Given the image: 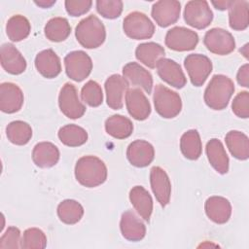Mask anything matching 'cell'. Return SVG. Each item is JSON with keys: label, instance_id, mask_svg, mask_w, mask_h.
Instances as JSON below:
<instances>
[{"label": "cell", "instance_id": "3", "mask_svg": "<svg viewBox=\"0 0 249 249\" xmlns=\"http://www.w3.org/2000/svg\"><path fill=\"white\" fill-rule=\"evenodd\" d=\"M77 41L86 49L100 47L106 38V30L102 21L94 15L83 18L75 29Z\"/></svg>", "mask_w": 249, "mask_h": 249}, {"label": "cell", "instance_id": "7", "mask_svg": "<svg viewBox=\"0 0 249 249\" xmlns=\"http://www.w3.org/2000/svg\"><path fill=\"white\" fill-rule=\"evenodd\" d=\"M64 65L67 76L76 82L85 80L92 70L91 58L83 51L67 53L64 57Z\"/></svg>", "mask_w": 249, "mask_h": 249}, {"label": "cell", "instance_id": "20", "mask_svg": "<svg viewBox=\"0 0 249 249\" xmlns=\"http://www.w3.org/2000/svg\"><path fill=\"white\" fill-rule=\"evenodd\" d=\"M120 229L123 236L129 241H140L146 234V227L144 223L131 210L122 214Z\"/></svg>", "mask_w": 249, "mask_h": 249}, {"label": "cell", "instance_id": "28", "mask_svg": "<svg viewBox=\"0 0 249 249\" xmlns=\"http://www.w3.org/2000/svg\"><path fill=\"white\" fill-rule=\"evenodd\" d=\"M225 141L229 151L235 159L245 160L249 158V139L246 134L238 130H231L227 133Z\"/></svg>", "mask_w": 249, "mask_h": 249}, {"label": "cell", "instance_id": "17", "mask_svg": "<svg viewBox=\"0 0 249 249\" xmlns=\"http://www.w3.org/2000/svg\"><path fill=\"white\" fill-rule=\"evenodd\" d=\"M23 99L22 90L16 84L2 83L0 85V109L2 112L13 114L19 111Z\"/></svg>", "mask_w": 249, "mask_h": 249}, {"label": "cell", "instance_id": "27", "mask_svg": "<svg viewBox=\"0 0 249 249\" xmlns=\"http://www.w3.org/2000/svg\"><path fill=\"white\" fill-rule=\"evenodd\" d=\"M165 51L163 47L155 42L142 43L135 50L136 58L149 68H155L160 59L163 58Z\"/></svg>", "mask_w": 249, "mask_h": 249}, {"label": "cell", "instance_id": "13", "mask_svg": "<svg viewBox=\"0 0 249 249\" xmlns=\"http://www.w3.org/2000/svg\"><path fill=\"white\" fill-rule=\"evenodd\" d=\"M151 13L159 26L167 27L179 19L181 4L176 0H160L153 5Z\"/></svg>", "mask_w": 249, "mask_h": 249}, {"label": "cell", "instance_id": "32", "mask_svg": "<svg viewBox=\"0 0 249 249\" xmlns=\"http://www.w3.org/2000/svg\"><path fill=\"white\" fill-rule=\"evenodd\" d=\"M30 30L31 26L29 20L21 15L11 17L6 24V33L13 42H19L25 39L29 35Z\"/></svg>", "mask_w": 249, "mask_h": 249}, {"label": "cell", "instance_id": "5", "mask_svg": "<svg viewBox=\"0 0 249 249\" xmlns=\"http://www.w3.org/2000/svg\"><path fill=\"white\" fill-rule=\"evenodd\" d=\"M123 29L127 37L134 40L149 39L155 33L154 23L141 12L129 13L124 19Z\"/></svg>", "mask_w": 249, "mask_h": 249}, {"label": "cell", "instance_id": "34", "mask_svg": "<svg viewBox=\"0 0 249 249\" xmlns=\"http://www.w3.org/2000/svg\"><path fill=\"white\" fill-rule=\"evenodd\" d=\"M58 138L62 144L69 147H78L88 140V132L77 124H66L58 130Z\"/></svg>", "mask_w": 249, "mask_h": 249}, {"label": "cell", "instance_id": "29", "mask_svg": "<svg viewBox=\"0 0 249 249\" xmlns=\"http://www.w3.org/2000/svg\"><path fill=\"white\" fill-rule=\"evenodd\" d=\"M105 130L114 138L124 139L131 135L133 131V124L124 116L113 115L106 120Z\"/></svg>", "mask_w": 249, "mask_h": 249}, {"label": "cell", "instance_id": "40", "mask_svg": "<svg viewBox=\"0 0 249 249\" xmlns=\"http://www.w3.org/2000/svg\"><path fill=\"white\" fill-rule=\"evenodd\" d=\"M231 109L235 116L247 119L249 117V92L241 91L237 93L232 100Z\"/></svg>", "mask_w": 249, "mask_h": 249}, {"label": "cell", "instance_id": "2", "mask_svg": "<svg viewBox=\"0 0 249 249\" xmlns=\"http://www.w3.org/2000/svg\"><path fill=\"white\" fill-rule=\"evenodd\" d=\"M234 92V84L227 76L214 75L204 90V101L213 110L225 109Z\"/></svg>", "mask_w": 249, "mask_h": 249}, {"label": "cell", "instance_id": "9", "mask_svg": "<svg viewBox=\"0 0 249 249\" xmlns=\"http://www.w3.org/2000/svg\"><path fill=\"white\" fill-rule=\"evenodd\" d=\"M184 66L192 84L196 87L202 86L212 72L211 60L200 53L189 54L184 60Z\"/></svg>", "mask_w": 249, "mask_h": 249}, {"label": "cell", "instance_id": "19", "mask_svg": "<svg viewBox=\"0 0 249 249\" xmlns=\"http://www.w3.org/2000/svg\"><path fill=\"white\" fill-rule=\"evenodd\" d=\"M128 161L136 167L149 165L155 158V150L151 143L145 140H135L131 142L126 150Z\"/></svg>", "mask_w": 249, "mask_h": 249}, {"label": "cell", "instance_id": "41", "mask_svg": "<svg viewBox=\"0 0 249 249\" xmlns=\"http://www.w3.org/2000/svg\"><path fill=\"white\" fill-rule=\"evenodd\" d=\"M20 241L19 230L16 227H9L0 238V248H19Z\"/></svg>", "mask_w": 249, "mask_h": 249}, {"label": "cell", "instance_id": "37", "mask_svg": "<svg viewBox=\"0 0 249 249\" xmlns=\"http://www.w3.org/2000/svg\"><path fill=\"white\" fill-rule=\"evenodd\" d=\"M47 246V236L38 228H30L24 231L20 241V247L24 249H43Z\"/></svg>", "mask_w": 249, "mask_h": 249}, {"label": "cell", "instance_id": "14", "mask_svg": "<svg viewBox=\"0 0 249 249\" xmlns=\"http://www.w3.org/2000/svg\"><path fill=\"white\" fill-rule=\"evenodd\" d=\"M125 105L129 115L137 120L144 121L151 114V104L138 88L128 89L125 93Z\"/></svg>", "mask_w": 249, "mask_h": 249}, {"label": "cell", "instance_id": "24", "mask_svg": "<svg viewBox=\"0 0 249 249\" xmlns=\"http://www.w3.org/2000/svg\"><path fill=\"white\" fill-rule=\"evenodd\" d=\"M32 160L39 167H52L55 165L59 160V150L51 142H40L33 148Z\"/></svg>", "mask_w": 249, "mask_h": 249}, {"label": "cell", "instance_id": "43", "mask_svg": "<svg viewBox=\"0 0 249 249\" xmlns=\"http://www.w3.org/2000/svg\"><path fill=\"white\" fill-rule=\"evenodd\" d=\"M237 83L245 88L249 87V65L246 63L242 65L236 75Z\"/></svg>", "mask_w": 249, "mask_h": 249}, {"label": "cell", "instance_id": "6", "mask_svg": "<svg viewBox=\"0 0 249 249\" xmlns=\"http://www.w3.org/2000/svg\"><path fill=\"white\" fill-rule=\"evenodd\" d=\"M184 19L186 23L196 29L206 28L213 19V13L204 0L189 1L184 10Z\"/></svg>", "mask_w": 249, "mask_h": 249}, {"label": "cell", "instance_id": "23", "mask_svg": "<svg viewBox=\"0 0 249 249\" xmlns=\"http://www.w3.org/2000/svg\"><path fill=\"white\" fill-rule=\"evenodd\" d=\"M124 77L128 83L144 89L148 94L152 91L153 77L151 73L137 62H128L123 67Z\"/></svg>", "mask_w": 249, "mask_h": 249}, {"label": "cell", "instance_id": "38", "mask_svg": "<svg viewBox=\"0 0 249 249\" xmlns=\"http://www.w3.org/2000/svg\"><path fill=\"white\" fill-rule=\"evenodd\" d=\"M82 100L90 107H97L103 101L102 89L98 83L89 80L87 82L81 90Z\"/></svg>", "mask_w": 249, "mask_h": 249}, {"label": "cell", "instance_id": "36", "mask_svg": "<svg viewBox=\"0 0 249 249\" xmlns=\"http://www.w3.org/2000/svg\"><path fill=\"white\" fill-rule=\"evenodd\" d=\"M6 134L10 142L21 146L27 144L31 139L32 128L23 121H14L7 125Z\"/></svg>", "mask_w": 249, "mask_h": 249}, {"label": "cell", "instance_id": "11", "mask_svg": "<svg viewBox=\"0 0 249 249\" xmlns=\"http://www.w3.org/2000/svg\"><path fill=\"white\" fill-rule=\"evenodd\" d=\"M165 45L176 52L194 50L198 43V35L192 29L183 26H175L169 29L165 35Z\"/></svg>", "mask_w": 249, "mask_h": 249}, {"label": "cell", "instance_id": "26", "mask_svg": "<svg viewBox=\"0 0 249 249\" xmlns=\"http://www.w3.org/2000/svg\"><path fill=\"white\" fill-rule=\"evenodd\" d=\"M129 199L141 218L149 221L153 212V199L149 192L142 186H135L129 192Z\"/></svg>", "mask_w": 249, "mask_h": 249}, {"label": "cell", "instance_id": "15", "mask_svg": "<svg viewBox=\"0 0 249 249\" xmlns=\"http://www.w3.org/2000/svg\"><path fill=\"white\" fill-rule=\"evenodd\" d=\"M150 183L157 200L162 207L166 206L170 200L171 183L165 170L160 166L152 167L150 170Z\"/></svg>", "mask_w": 249, "mask_h": 249}, {"label": "cell", "instance_id": "22", "mask_svg": "<svg viewBox=\"0 0 249 249\" xmlns=\"http://www.w3.org/2000/svg\"><path fill=\"white\" fill-rule=\"evenodd\" d=\"M35 67L45 78H55L61 72V63L58 55L51 49L40 52L35 57Z\"/></svg>", "mask_w": 249, "mask_h": 249}, {"label": "cell", "instance_id": "45", "mask_svg": "<svg viewBox=\"0 0 249 249\" xmlns=\"http://www.w3.org/2000/svg\"><path fill=\"white\" fill-rule=\"evenodd\" d=\"M35 4L42 8H50L53 4H55V0H41V1H35Z\"/></svg>", "mask_w": 249, "mask_h": 249}, {"label": "cell", "instance_id": "35", "mask_svg": "<svg viewBox=\"0 0 249 249\" xmlns=\"http://www.w3.org/2000/svg\"><path fill=\"white\" fill-rule=\"evenodd\" d=\"M83 215V206L74 199H65L57 206V216L64 224L74 225L82 219Z\"/></svg>", "mask_w": 249, "mask_h": 249}, {"label": "cell", "instance_id": "30", "mask_svg": "<svg viewBox=\"0 0 249 249\" xmlns=\"http://www.w3.org/2000/svg\"><path fill=\"white\" fill-rule=\"evenodd\" d=\"M180 149L183 156L188 160H196L200 157L202 143L197 130L190 129L181 136Z\"/></svg>", "mask_w": 249, "mask_h": 249}, {"label": "cell", "instance_id": "39", "mask_svg": "<svg viewBox=\"0 0 249 249\" xmlns=\"http://www.w3.org/2000/svg\"><path fill=\"white\" fill-rule=\"evenodd\" d=\"M96 10L105 18H117L123 12V2L120 0H98L96 1Z\"/></svg>", "mask_w": 249, "mask_h": 249}, {"label": "cell", "instance_id": "42", "mask_svg": "<svg viewBox=\"0 0 249 249\" xmlns=\"http://www.w3.org/2000/svg\"><path fill=\"white\" fill-rule=\"evenodd\" d=\"M65 9L67 13L72 17H79L88 13L92 5V1L89 0H66Z\"/></svg>", "mask_w": 249, "mask_h": 249}, {"label": "cell", "instance_id": "21", "mask_svg": "<svg viewBox=\"0 0 249 249\" xmlns=\"http://www.w3.org/2000/svg\"><path fill=\"white\" fill-rule=\"evenodd\" d=\"M205 213L216 224H225L231 215V202L223 196H210L205 201Z\"/></svg>", "mask_w": 249, "mask_h": 249}, {"label": "cell", "instance_id": "31", "mask_svg": "<svg viewBox=\"0 0 249 249\" xmlns=\"http://www.w3.org/2000/svg\"><path fill=\"white\" fill-rule=\"evenodd\" d=\"M248 1H232L229 8L230 27L236 31L245 30L248 27Z\"/></svg>", "mask_w": 249, "mask_h": 249}, {"label": "cell", "instance_id": "33", "mask_svg": "<svg viewBox=\"0 0 249 249\" xmlns=\"http://www.w3.org/2000/svg\"><path fill=\"white\" fill-rule=\"evenodd\" d=\"M47 39L52 42H61L68 38L71 33V26L65 18H53L44 28Z\"/></svg>", "mask_w": 249, "mask_h": 249}, {"label": "cell", "instance_id": "25", "mask_svg": "<svg viewBox=\"0 0 249 249\" xmlns=\"http://www.w3.org/2000/svg\"><path fill=\"white\" fill-rule=\"evenodd\" d=\"M205 150L212 167L217 172L226 174L229 171V157L222 142L217 138L210 139L206 144Z\"/></svg>", "mask_w": 249, "mask_h": 249}, {"label": "cell", "instance_id": "18", "mask_svg": "<svg viewBox=\"0 0 249 249\" xmlns=\"http://www.w3.org/2000/svg\"><path fill=\"white\" fill-rule=\"evenodd\" d=\"M0 59L3 69L12 75L21 74L26 69L25 58L13 44L6 43L1 46Z\"/></svg>", "mask_w": 249, "mask_h": 249}, {"label": "cell", "instance_id": "10", "mask_svg": "<svg viewBox=\"0 0 249 249\" xmlns=\"http://www.w3.org/2000/svg\"><path fill=\"white\" fill-rule=\"evenodd\" d=\"M203 43L208 51L219 55L229 54L235 48L233 36L229 31L218 27L212 28L205 33Z\"/></svg>", "mask_w": 249, "mask_h": 249}, {"label": "cell", "instance_id": "16", "mask_svg": "<svg viewBox=\"0 0 249 249\" xmlns=\"http://www.w3.org/2000/svg\"><path fill=\"white\" fill-rule=\"evenodd\" d=\"M156 67L160 78L168 85L176 89H182L186 85V76L176 61L163 57L158 61Z\"/></svg>", "mask_w": 249, "mask_h": 249}, {"label": "cell", "instance_id": "1", "mask_svg": "<svg viewBox=\"0 0 249 249\" xmlns=\"http://www.w3.org/2000/svg\"><path fill=\"white\" fill-rule=\"evenodd\" d=\"M75 177L81 185L87 188H94L106 181L107 167L99 158L85 156L76 162Z\"/></svg>", "mask_w": 249, "mask_h": 249}, {"label": "cell", "instance_id": "4", "mask_svg": "<svg viewBox=\"0 0 249 249\" xmlns=\"http://www.w3.org/2000/svg\"><path fill=\"white\" fill-rule=\"evenodd\" d=\"M153 99L157 113L164 119L175 118L181 112L182 101L180 95L161 84L155 87Z\"/></svg>", "mask_w": 249, "mask_h": 249}, {"label": "cell", "instance_id": "44", "mask_svg": "<svg viewBox=\"0 0 249 249\" xmlns=\"http://www.w3.org/2000/svg\"><path fill=\"white\" fill-rule=\"evenodd\" d=\"M232 1H229V0H222V1H213L212 2V5L218 9V10H221V11H224V10H227L230 8L231 4Z\"/></svg>", "mask_w": 249, "mask_h": 249}, {"label": "cell", "instance_id": "8", "mask_svg": "<svg viewBox=\"0 0 249 249\" xmlns=\"http://www.w3.org/2000/svg\"><path fill=\"white\" fill-rule=\"evenodd\" d=\"M60 111L69 119H79L86 112V106L81 102L78 90L73 84L66 83L58 95Z\"/></svg>", "mask_w": 249, "mask_h": 249}, {"label": "cell", "instance_id": "12", "mask_svg": "<svg viewBox=\"0 0 249 249\" xmlns=\"http://www.w3.org/2000/svg\"><path fill=\"white\" fill-rule=\"evenodd\" d=\"M129 87L128 81L119 74L111 75L105 82L107 105L114 109L120 110L124 106V97Z\"/></svg>", "mask_w": 249, "mask_h": 249}]
</instances>
